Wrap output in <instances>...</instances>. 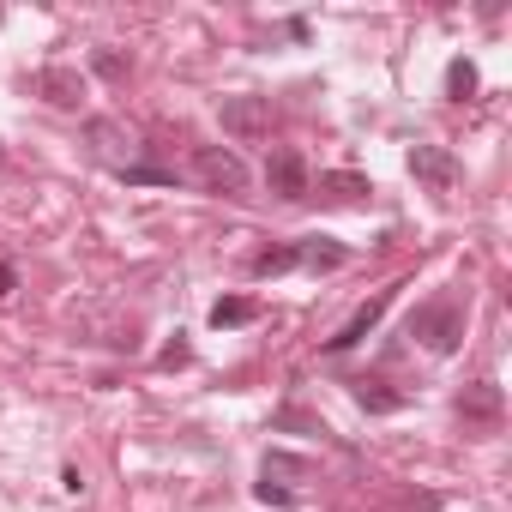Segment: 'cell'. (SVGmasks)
Masks as SVG:
<instances>
[{
  "label": "cell",
  "instance_id": "obj_1",
  "mask_svg": "<svg viewBox=\"0 0 512 512\" xmlns=\"http://www.w3.org/2000/svg\"><path fill=\"white\" fill-rule=\"evenodd\" d=\"M464 302L458 296H434V302H422L416 314H410V338H422L434 356H452L458 344H464Z\"/></svg>",
  "mask_w": 512,
  "mask_h": 512
},
{
  "label": "cell",
  "instance_id": "obj_2",
  "mask_svg": "<svg viewBox=\"0 0 512 512\" xmlns=\"http://www.w3.org/2000/svg\"><path fill=\"white\" fill-rule=\"evenodd\" d=\"M193 175H199V187H211V193H241V187H247V163H241L229 145H199V151H193Z\"/></svg>",
  "mask_w": 512,
  "mask_h": 512
},
{
  "label": "cell",
  "instance_id": "obj_3",
  "mask_svg": "<svg viewBox=\"0 0 512 512\" xmlns=\"http://www.w3.org/2000/svg\"><path fill=\"white\" fill-rule=\"evenodd\" d=\"M217 121H223V133H235V139H260V133H272V103L266 97H223L217 103Z\"/></svg>",
  "mask_w": 512,
  "mask_h": 512
},
{
  "label": "cell",
  "instance_id": "obj_4",
  "mask_svg": "<svg viewBox=\"0 0 512 512\" xmlns=\"http://www.w3.org/2000/svg\"><path fill=\"white\" fill-rule=\"evenodd\" d=\"M392 296H398V284H392V290H380L374 302H362V308H356V314H350V320L338 326V338H326V350H332V356H344V350H356V344H362V338H368V332L380 326V314L392 308Z\"/></svg>",
  "mask_w": 512,
  "mask_h": 512
},
{
  "label": "cell",
  "instance_id": "obj_5",
  "mask_svg": "<svg viewBox=\"0 0 512 512\" xmlns=\"http://www.w3.org/2000/svg\"><path fill=\"white\" fill-rule=\"evenodd\" d=\"M266 187H272L278 199H308V163H302L296 151H272V157H266Z\"/></svg>",
  "mask_w": 512,
  "mask_h": 512
},
{
  "label": "cell",
  "instance_id": "obj_6",
  "mask_svg": "<svg viewBox=\"0 0 512 512\" xmlns=\"http://www.w3.org/2000/svg\"><path fill=\"white\" fill-rule=\"evenodd\" d=\"M410 175L428 181L434 193H446V187L458 181V163H452V151H440V145H410Z\"/></svg>",
  "mask_w": 512,
  "mask_h": 512
},
{
  "label": "cell",
  "instance_id": "obj_7",
  "mask_svg": "<svg viewBox=\"0 0 512 512\" xmlns=\"http://www.w3.org/2000/svg\"><path fill=\"white\" fill-rule=\"evenodd\" d=\"M458 416L476 422V428H494V422H500V386H494V380L464 386V392H458Z\"/></svg>",
  "mask_w": 512,
  "mask_h": 512
},
{
  "label": "cell",
  "instance_id": "obj_8",
  "mask_svg": "<svg viewBox=\"0 0 512 512\" xmlns=\"http://www.w3.org/2000/svg\"><path fill=\"white\" fill-rule=\"evenodd\" d=\"M37 91H43L55 109H79V103H85V79H79L73 67H43V73H37Z\"/></svg>",
  "mask_w": 512,
  "mask_h": 512
},
{
  "label": "cell",
  "instance_id": "obj_9",
  "mask_svg": "<svg viewBox=\"0 0 512 512\" xmlns=\"http://www.w3.org/2000/svg\"><path fill=\"white\" fill-rule=\"evenodd\" d=\"M296 260H302V266H314V272H332V266H344V260H350V247H338L332 235H308V241H296Z\"/></svg>",
  "mask_w": 512,
  "mask_h": 512
},
{
  "label": "cell",
  "instance_id": "obj_10",
  "mask_svg": "<svg viewBox=\"0 0 512 512\" xmlns=\"http://www.w3.org/2000/svg\"><path fill=\"white\" fill-rule=\"evenodd\" d=\"M362 193H374L368 175H350V169H326V175H320V199H344V205H350V199H362Z\"/></svg>",
  "mask_w": 512,
  "mask_h": 512
},
{
  "label": "cell",
  "instance_id": "obj_11",
  "mask_svg": "<svg viewBox=\"0 0 512 512\" xmlns=\"http://www.w3.org/2000/svg\"><path fill=\"white\" fill-rule=\"evenodd\" d=\"M350 398H356L368 416H392V410H404V392H386L380 380H356V386H350Z\"/></svg>",
  "mask_w": 512,
  "mask_h": 512
},
{
  "label": "cell",
  "instance_id": "obj_12",
  "mask_svg": "<svg viewBox=\"0 0 512 512\" xmlns=\"http://www.w3.org/2000/svg\"><path fill=\"white\" fill-rule=\"evenodd\" d=\"M253 314H260V302H247V296H223L211 308V326H247Z\"/></svg>",
  "mask_w": 512,
  "mask_h": 512
},
{
  "label": "cell",
  "instance_id": "obj_13",
  "mask_svg": "<svg viewBox=\"0 0 512 512\" xmlns=\"http://www.w3.org/2000/svg\"><path fill=\"white\" fill-rule=\"evenodd\" d=\"M290 266H302L296 247H266L260 260H253V278H278V272H290Z\"/></svg>",
  "mask_w": 512,
  "mask_h": 512
},
{
  "label": "cell",
  "instance_id": "obj_14",
  "mask_svg": "<svg viewBox=\"0 0 512 512\" xmlns=\"http://www.w3.org/2000/svg\"><path fill=\"white\" fill-rule=\"evenodd\" d=\"M446 91L464 103V97L476 91V67H470V61H452V67H446Z\"/></svg>",
  "mask_w": 512,
  "mask_h": 512
},
{
  "label": "cell",
  "instance_id": "obj_15",
  "mask_svg": "<svg viewBox=\"0 0 512 512\" xmlns=\"http://www.w3.org/2000/svg\"><path fill=\"white\" fill-rule=\"evenodd\" d=\"M272 428H302V434H326V422H314L308 410H296V404H284L278 416H272Z\"/></svg>",
  "mask_w": 512,
  "mask_h": 512
},
{
  "label": "cell",
  "instance_id": "obj_16",
  "mask_svg": "<svg viewBox=\"0 0 512 512\" xmlns=\"http://www.w3.org/2000/svg\"><path fill=\"white\" fill-rule=\"evenodd\" d=\"M91 67H97L103 79H127V67H133V61H127L121 49H97V55H91Z\"/></svg>",
  "mask_w": 512,
  "mask_h": 512
},
{
  "label": "cell",
  "instance_id": "obj_17",
  "mask_svg": "<svg viewBox=\"0 0 512 512\" xmlns=\"http://www.w3.org/2000/svg\"><path fill=\"white\" fill-rule=\"evenodd\" d=\"M272 476H308V458H290V452H266V482Z\"/></svg>",
  "mask_w": 512,
  "mask_h": 512
},
{
  "label": "cell",
  "instance_id": "obj_18",
  "mask_svg": "<svg viewBox=\"0 0 512 512\" xmlns=\"http://www.w3.org/2000/svg\"><path fill=\"white\" fill-rule=\"evenodd\" d=\"M253 494H260V500H266V506H290V500H296V494H290V488H272V482H260V488H253Z\"/></svg>",
  "mask_w": 512,
  "mask_h": 512
},
{
  "label": "cell",
  "instance_id": "obj_19",
  "mask_svg": "<svg viewBox=\"0 0 512 512\" xmlns=\"http://www.w3.org/2000/svg\"><path fill=\"white\" fill-rule=\"evenodd\" d=\"M13 284H19V272H13V266H0V296H13Z\"/></svg>",
  "mask_w": 512,
  "mask_h": 512
}]
</instances>
